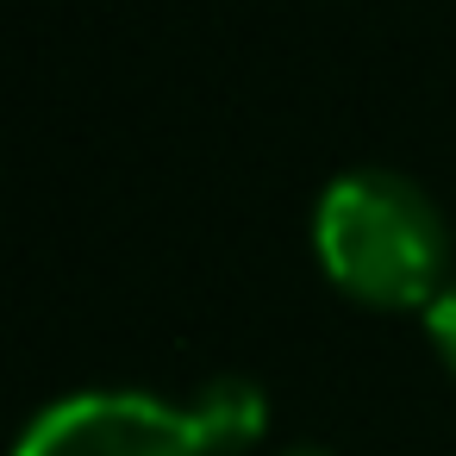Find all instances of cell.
Instances as JSON below:
<instances>
[{"mask_svg":"<svg viewBox=\"0 0 456 456\" xmlns=\"http://www.w3.org/2000/svg\"><path fill=\"white\" fill-rule=\"evenodd\" d=\"M188 425L200 437L207 456H232V450H250L269 425V400L250 375H213L194 400H188Z\"/></svg>","mask_w":456,"mask_h":456,"instance_id":"obj_3","label":"cell"},{"mask_svg":"<svg viewBox=\"0 0 456 456\" xmlns=\"http://www.w3.org/2000/svg\"><path fill=\"white\" fill-rule=\"evenodd\" d=\"M281 456H331V450H313V444H300V450H281Z\"/></svg>","mask_w":456,"mask_h":456,"instance_id":"obj_5","label":"cell"},{"mask_svg":"<svg viewBox=\"0 0 456 456\" xmlns=\"http://www.w3.org/2000/svg\"><path fill=\"white\" fill-rule=\"evenodd\" d=\"M425 331H431L437 356L456 369V281H444V288H437V300L425 306Z\"/></svg>","mask_w":456,"mask_h":456,"instance_id":"obj_4","label":"cell"},{"mask_svg":"<svg viewBox=\"0 0 456 456\" xmlns=\"http://www.w3.org/2000/svg\"><path fill=\"white\" fill-rule=\"evenodd\" d=\"M13 456H207L188 406L138 387H82L51 400L13 437Z\"/></svg>","mask_w":456,"mask_h":456,"instance_id":"obj_2","label":"cell"},{"mask_svg":"<svg viewBox=\"0 0 456 456\" xmlns=\"http://www.w3.org/2000/svg\"><path fill=\"white\" fill-rule=\"evenodd\" d=\"M325 275L369 306H431L450 269L437 200L400 169H344L313 207Z\"/></svg>","mask_w":456,"mask_h":456,"instance_id":"obj_1","label":"cell"}]
</instances>
